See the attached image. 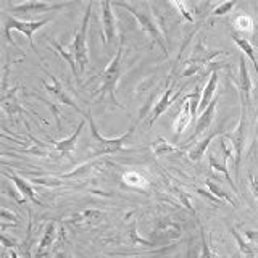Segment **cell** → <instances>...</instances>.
I'll return each instance as SVG.
<instances>
[{
  "label": "cell",
  "instance_id": "6da1fadb",
  "mask_svg": "<svg viewBox=\"0 0 258 258\" xmlns=\"http://www.w3.org/2000/svg\"><path fill=\"white\" fill-rule=\"evenodd\" d=\"M113 7H121L127 10L131 13L134 18L137 20V23L141 24L142 31L147 34L153 44H157L161 52L165 53V56H169V50H168V45H166V39H165V34L161 32L160 26L157 20L152 16V12H150V4H129V2H115Z\"/></svg>",
  "mask_w": 258,
  "mask_h": 258
},
{
  "label": "cell",
  "instance_id": "7a4b0ae2",
  "mask_svg": "<svg viewBox=\"0 0 258 258\" xmlns=\"http://www.w3.org/2000/svg\"><path fill=\"white\" fill-rule=\"evenodd\" d=\"M84 119L91 126V136H92V153L94 157H100V155H108V153H116V152H123L127 150L126 144L131 139V136L134 134V129L137 126V121L127 129L124 134H121L119 137H115V139H108V137H103L99 129H97L95 123H94V118L91 113H84Z\"/></svg>",
  "mask_w": 258,
  "mask_h": 258
},
{
  "label": "cell",
  "instance_id": "3957f363",
  "mask_svg": "<svg viewBox=\"0 0 258 258\" xmlns=\"http://www.w3.org/2000/svg\"><path fill=\"white\" fill-rule=\"evenodd\" d=\"M121 68H123V39L119 40L116 55L113 56V60L107 64V68L100 73L99 78L102 79V83H100L99 89L95 91V95H99L100 100L105 99V95H110L111 102L115 103L116 107L124 110V107L116 99V84L121 78Z\"/></svg>",
  "mask_w": 258,
  "mask_h": 258
},
{
  "label": "cell",
  "instance_id": "277c9868",
  "mask_svg": "<svg viewBox=\"0 0 258 258\" xmlns=\"http://www.w3.org/2000/svg\"><path fill=\"white\" fill-rule=\"evenodd\" d=\"M53 18H50V16H47V18H42V20H36V21H28V20H18V18H15V16H10V15H5L4 16V34H5V39H7V42L8 44H12L16 50H20L18 45H16L13 40H12V36H10V32L12 31H20L21 34H24L28 37L29 40V45L31 48L34 50V53L40 58V61L44 63V58H42V55L39 53L37 50V47L34 44V39H32V36H34V32L37 29H40L42 26H45L47 23H50Z\"/></svg>",
  "mask_w": 258,
  "mask_h": 258
},
{
  "label": "cell",
  "instance_id": "5b68a950",
  "mask_svg": "<svg viewBox=\"0 0 258 258\" xmlns=\"http://www.w3.org/2000/svg\"><path fill=\"white\" fill-rule=\"evenodd\" d=\"M91 13H92V4H87L83 20H81L79 28L75 32V37H73V42L68 44L70 50L75 55L79 75H83L86 71L89 60H91L89 58V45H87V29H89V21H91Z\"/></svg>",
  "mask_w": 258,
  "mask_h": 258
},
{
  "label": "cell",
  "instance_id": "8992f818",
  "mask_svg": "<svg viewBox=\"0 0 258 258\" xmlns=\"http://www.w3.org/2000/svg\"><path fill=\"white\" fill-rule=\"evenodd\" d=\"M75 2H44V0H26L21 4H10V10L21 15H37L47 12H56L67 8Z\"/></svg>",
  "mask_w": 258,
  "mask_h": 258
},
{
  "label": "cell",
  "instance_id": "52a82bcc",
  "mask_svg": "<svg viewBox=\"0 0 258 258\" xmlns=\"http://www.w3.org/2000/svg\"><path fill=\"white\" fill-rule=\"evenodd\" d=\"M226 136L231 139V142L234 145V150H236V161H234V166H236V171H239V166L242 161V153H244V147H245V137H247V105L245 103L240 105V119H239L237 127L234 129V133H226Z\"/></svg>",
  "mask_w": 258,
  "mask_h": 258
},
{
  "label": "cell",
  "instance_id": "ba28073f",
  "mask_svg": "<svg viewBox=\"0 0 258 258\" xmlns=\"http://www.w3.org/2000/svg\"><path fill=\"white\" fill-rule=\"evenodd\" d=\"M44 68V67H42ZM44 71L47 73V76L52 79V84H48V83H45L44 86H45V91L50 94L53 99L56 100V102H60V103H63V105H68V107H71L75 111H78V113H81V115H84V110H81L78 105L75 103V100L71 99V97L68 95V92L64 91V87H63V84H61V81L58 79V78H55L50 71H47L45 68H44Z\"/></svg>",
  "mask_w": 258,
  "mask_h": 258
},
{
  "label": "cell",
  "instance_id": "9c48e42d",
  "mask_svg": "<svg viewBox=\"0 0 258 258\" xmlns=\"http://www.w3.org/2000/svg\"><path fill=\"white\" fill-rule=\"evenodd\" d=\"M100 13H102V31H103V44L113 42V39L116 36V18L113 13V4L105 0L100 2Z\"/></svg>",
  "mask_w": 258,
  "mask_h": 258
},
{
  "label": "cell",
  "instance_id": "30bf717a",
  "mask_svg": "<svg viewBox=\"0 0 258 258\" xmlns=\"http://www.w3.org/2000/svg\"><path fill=\"white\" fill-rule=\"evenodd\" d=\"M182 94V89H179V91H176V81H173L171 84H169L166 87V91L163 92V95L160 97V100L155 103V107H153L152 110V115H150V124L153 123V121H157L163 113L171 107V105L179 99Z\"/></svg>",
  "mask_w": 258,
  "mask_h": 258
},
{
  "label": "cell",
  "instance_id": "8fae6325",
  "mask_svg": "<svg viewBox=\"0 0 258 258\" xmlns=\"http://www.w3.org/2000/svg\"><path fill=\"white\" fill-rule=\"evenodd\" d=\"M252 92H253V83H252V78H250L247 61L244 56H240V60H239V94H240V102L245 103L247 107L252 105Z\"/></svg>",
  "mask_w": 258,
  "mask_h": 258
},
{
  "label": "cell",
  "instance_id": "7c38bea8",
  "mask_svg": "<svg viewBox=\"0 0 258 258\" xmlns=\"http://www.w3.org/2000/svg\"><path fill=\"white\" fill-rule=\"evenodd\" d=\"M218 102H220V97H215L213 102L208 105V108L204 113H200V116L197 118V123H196V131L192 133V136L189 137V141L185 142V144L190 145L192 141H196L200 134H204L205 131H208V127H210V124H212V121L215 118V111H216Z\"/></svg>",
  "mask_w": 258,
  "mask_h": 258
},
{
  "label": "cell",
  "instance_id": "4fadbf2b",
  "mask_svg": "<svg viewBox=\"0 0 258 258\" xmlns=\"http://www.w3.org/2000/svg\"><path fill=\"white\" fill-rule=\"evenodd\" d=\"M226 52L223 50H208V48L204 45V42H197V45L194 47L192 55L187 63H196V64H202V67H208V64L213 63V58L220 55H224Z\"/></svg>",
  "mask_w": 258,
  "mask_h": 258
},
{
  "label": "cell",
  "instance_id": "5bb4252c",
  "mask_svg": "<svg viewBox=\"0 0 258 258\" xmlns=\"http://www.w3.org/2000/svg\"><path fill=\"white\" fill-rule=\"evenodd\" d=\"M105 218V215L102 212L95 208H86V210H81L76 215L70 216L67 223L70 224H75V226H89V224H95V223H100Z\"/></svg>",
  "mask_w": 258,
  "mask_h": 258
},
{
  "label": "cell",
  "instance_id": "9a60e30c",
  "mask_svg": "<svg viewBox=\"0 0 258 258\" xmlns=\"http://www.w3.org/2000/svg\"><path fill=\"white\" fill-rule=\"evenodd\" d=\"M220 134H224V129L223 127H218V129H215L213 133H208L204 139H202L200 142H197L196 145H194L192 149H189V160L190 161H200L202 158H204V155L207 153V149H208V145H210V142H212L216 136H220Z\"/></svg>",
  "mask_w": 258,
  "mask_h": 258
},
{
  "label": "cell",
  "instance_id": "2e32d148",
  "mask_svg": "<svg viewBox=\"0 0 258 258\" xmlns=\"http://www.w3.org/2000/svg\"><path fill=\"white\" fill-rule=\"evenodd\" d=\"M84 126H86V119L79 121V124H78V127L75 129V133H73L71 136H68L67 139H61V141H58V142H55V144H53L55 150L58 152L60 155H68V153L75 152L76 144H78V139H79L81 133H83Z\"/></svg>",
  "mask_w": 258,
  "mask_h": 258
},
{
  "label": "cell",
  "instance_id": "e0dca14e",
  "mask_svg": "<svg viewBox=\"0 0 258 258\" xmlns=\"http://www.w3.org/2000/svg\"><path fill=\"white\" fill-rule=\"evenodd\" d=\"M218 79H220V73H218V70L212 71V75H210V79L208 83L205 84L204 91H202V99H200V105H199V110L204 113L208 105L213 102L215 99V91H216V86H218Z\"/></svg>",
  "mask_w": 258,
  "mask_h": 258
},
{
  "label": "cell",
  "instance_id": "ac0fdd59",
  "mask_svg": "<svg viewBox=\"0 0 258 258\" xmlns=\"http://www.w3.org/2000/svg\"><path fill=\"white\" fill-rule=\"evenodd\" d=\"M194 121V116H192V107H190V99H189V95L184 99V105H182V108L179 111V116L176 118L174 121V134L176 136H179L182 134L185 129H187V126Z\"/></svg>",
  "mask_w": 258,
  "mask_h": 258
},
{
  "label": "cell",
  "instance_id": "d6986e66",
  "mask_svg": "<svg viewBox=\"0 0 258 258\" xmlns=\"http://www.w3.org/2000/svg\"><path fill=\"white\" fill-rule=\"evenodd\" d=\"M8 179H10L15 185H16V189H18V192L21 194V199H24V200H31L32 204H40L39 202V199L36 197V192H34V189L31 187L29 185V182L26 181V179H23V177H20V176H16V174H10V173H4Z\"/></svg>",
  "mask_w": 258,
  "mask_h": 258
},
{
  "label": "cell",
  "instance_id": "ffe728a7",
  "mask_svg": "<svg viewBox=\"0 0 258 258\" xmlns=\"http://www.w3.org/2000/svg\"><path fill=\"white\" fill-rule=\"evenodd\" d=\"M182 229L177 226L176 223H165L158 226V228L153 231V237H152V244L153 242H160V240H166V239H173V237H179Z\"/></svg>",
  "mask_w": 258,
  "mask_h": 258
},
{
  "label": "cell",
  "instance_id": "44dd1931",
  "mask_svg": "<svg viewBox=\"0 0 258 258\" xmlns=\"http://www.w3.org/2000/svg\"><path fill=\"white\" fill-rule=\"evenodd\" d=\"M50 45L55 48V52L58 53L61 58L67 61L70 64V68H71V73H73V76H75L76 79L79 78V71H78V67H76V60H75V55H73V52L70 50V47L68 45H63L60 44L56 39H50Z\"/></svg>",
  "mask_w": 258,
  "mask_h": 258
},
{
  "label": "cell",
  "instance_id": "7402d4cb",
  "mask_svg": "<svg viewBox=\"0 0 258 258\" xmlns=\"http://www.w3.org/2000/svg\"><path fill=\"white\" fill-rule=\"evenodd\" d=\"M56 236H58V232H56V224L55 223L47 224V228L44 231V236H42V240L39 242L36 258H40V256L48 252V248H50V245L55 242Z\"/></svg>",
  "mask_w": 258,
  "mask_h": 258
},
{
  "label": "cell",
  "instance_id": "603a6c76",
  "mask_svg": "<svg viewBox=\"0 0 258 258\" xmlns=\"http://www.w3.org/2000/svg\"><path fill=\"white\" fill-rule=\"evenodd\" d=\"M189 147H190L189 144H184L182 147H181V145H174V144H171V142H168V141L165 139V137L158 136L157 142L152 145V150H153V153H155V155L161 157V155H166V153H174V152L187 150Z\"/></svg>",
  "mask_w": 258,
  "mask_h": 258
},
{
  "label": "cell",
  "instance_id": "cb8c5ba5",
  "mask_svg": "<svg viewBox=\"0 0 258 258\" xmlns=\"http://www.w3.org/2000/svg\"><path fill=\"white\" fill-rule=\"evenodd\" d=\"M232 40L236 42V45L240 48V50L248 56L250 61L253 63V68H255L256 76H258V60H256V55H255V48H253L252 44H250V40L245 39V37H242V36H237V34H232Z\"/></svg>",
  "mask_w": 258,
  "mask_h": 258
},
{
  "label": "cell",
  "instance_id": "d4e9b609",
  "mask_svg": "<svg viewBox=\"0 0 258 258\" xmlns=\"http://www.w3.org/2000/svg\"><path fill=\"white\" fill-rule=\"evenodd\" d=\"M208 163H210V168L213 169V171H218V173H221L224 177H226V181H228V184L232 187V190L236 192V194H239V189H237V185H236V182L232 181V177H231V174H229V168H228V165H220L216 161V158L212 155V153H208Z\"/></svg>",
  "mask_w": 258,
  "mask_h": 258
},
{
  "label": "cell",
  "instance_id": "484cf974",
  "mask_svg": "<svg viewBox=\"0 0 258 258\" xmlns=\"http://www.w3.org/2000/svg\"><path fill=\"white\" fill-rule=\"evenodd\" d=\"M123 181H124V184L129 185V187H136V189H147L149 187V181L137 171L124 173L123 174Z\"/></svg>",
  "mask_w": 258,
  "mask_h": 258
},
{
  "label": "cell",
  "instance_id": "4316f807",
  "mask_svg": "<svg viewBox=\"0 0 258 258\" xmlns=\"http://www.w3.org/2000/svg\"><path fill=\"white\" fill-rule=\"evenodd\" d=\"M205 185H207V189H208V192L210 194H213V196L218 199V200H223V202H226V204H229V205H232V207H236L237 204H236V200H234L229 194H226L220 185H218L216 182H213L212 179H207L205 181Z\"/></svg>",
  "mask_w": 258,
  "mask_h": 258
},
{
  "label": "cell",
  "instance_id": "83f0119b",
  "mask_svg": "<svg viewBox=\"0 0 258 258\" xmlns=\"http://www.w3.org/2000/svg\"><path fill=\"white\" fill-rule=\"evenodd\" d=\"M231 232H232L234 239H236V242H237V247H239V250H240V253H242V255H245V258H255V252H253L252 245L247 244L245 239L242 237L240 234L236 231V228H231Z\"/></svg>",
  "mask_w": 258,
  "mask_h": 258
},
{
  "label": "cell",
  "instance_id": "f1b7e54d",
  "mask_svg": "<svg viewBox=\"0 0 258 258\" xmlns=\"http://www.w3.org/2000/svg\"><path fill=\"white\" fill-rule=\"evenodd\" d=\"M234 26H236L237 31L242 32H252L253 31V20L247 15H240L234 20Z\"/></svg>",
  "mask_w": 258,
  "mask_h": 258
},
{
  "label": "cell",
  "instance_id": "f546056e",
  "mask_svg": "<svg viewBox=\"0 0 258 258\" xmlns=\"http://www.w3.org/2000/svg\"><path fill=\"white\" fill-rule=\"evenodd\" d=\"M237 5L236 0H231V2H221V4H216L213 7V10L210 12L213 16H221V15H226V13H229L234 7Z\"/></svg>",
  "mask_w": 258,
  "mask_h": 258
},
{
  "label": "cell",
  "instance_id": "4dcf8cb0",
  "mask_svg": "<svg viewBox=\"0 0 258 258\" xmlns=\"http://www.w3.org/2000/svg\"><path fill=\"white\" fill-rule=\"evenodd\" d=\"M171 5L173 7H176L177 8V10H179V13L184 16V18L185 20H187L189 23H194V15H192V12L190 10H187V5H185V4H179V2H171Z\"/></svg>",
  "mask_w": 258,
  "mask_h": 258
},
{
  "label": "cell",
  "instance_id": "1f68e13d",
  "mask_svg": "<svg viewBox=\"0 0 258 258\" xmlns=\"http://www.w3.org/2000/svg\"><path fill=\"white\" fill-rule=\"evenodd\" d=\"M200 68H204L202 64H196V63H185V70L181 73V78H190L196 73L200 71Z\"/></svg>",
  "mask_w": 258,
  "mask_h": 258
},
{
  "label": "cell",
  "instance_id": "d6a6232c",
  "mask_svg": "<svg viewBox=\"0 0 258 258\" xmlns=\"http://www.w3.org/2000/svg\"><path fill=\"white\" fill-rule=\"evenodd\" d=\"M173 190L176 192V196L181 199L182 204H184L185 207H187V208L190 210V212H194V207L190 205V200H189V196H187V194H185L184 190H181L179 187H176V185H173Z\"/></svg>",
  "mask_w": 258,
  "mask_h": 258
},
{
  "label": "cell",
  "instance_id": "836d02e7",
  "mask_svg": "<svg viewBox=\"0 0 258 258\" xmlns=\"http://www.w3.org/2000/svg\"><path fill=\"white\" fill-rule=\"evenodd\" d=\"M200 231H202V245H204V252H202V258H215L210 252V248L207 245V240H205V234H204V228L200 226Z\"/></svg>",
  "mask_w": 258,
  "mask_h": 258
},
{
  "label": "cell",
  "instance_id": "e575fe53",
  "mask_svg": "<svg viewBox=\"0 0 258 258\" xmlns=\"http://www.w3.org/2000/svg\"><path fill=\"white\" fill-rule=\"evenodd\" d=\"M244 236L248 239V242H252V244L258 245V231H255V229H245Z\"/></svg>",
  "mask_w": 258,
  "mask_h": 258
},
{
  "label": "cell",
  "instance_id": "d590c367",
  "mask_svg": "<svg viewBox=\"0 0 258 258\" xmlns=\"http://www.w3.org/2000/svg\"><path fill=\"white\" fill-rule=\"evenodd\" d=\"M2 220H4V223H5V221L16 223V221H18V216L13 215L12 212H8V208H2Z\"/></svg>",
  "mask_w": 258,
  "mask_h": 258
},
{
  "label": "cell",
  "instance_id": "8d00e7d4",
  "mask_svg": "<svg viewBox=\"0 0 258 258\" xmlns=\"http://www.w3.org/2000/svg\"><path fill=\"white\" fill-rule=\"evenodd\" d=\"M250 190H252L253 197L258 202V179H256V177H253L252 174H250Z\"/></svg>",
  "mask_w": 258,
  "mask_h": 258
},
{
  "label": "cell",
  "instance_id": "74e56055",
  "mask_svg": "<svg viewBox=\"0 0 258 258\" xmlns=\"http://www.w3.org/2000/svg\"><path fill=\"white\" fill-rule=\"evenodd\" d=\"M10 258H20V256H18V253L15 252V250H10Z\"/></svg>",
  "mask_w": 258,
  "mask_h": 258
},
{
  "label": "cell",
  "instance_id": "f35d334b",
  "mask_svg": "<svg viewBox=\"0 0 258 258\" xmlns=\"http://www.w3.org/2000/svg\"><path fill=\"white\" fill-rule=\"evenodd\" d=\"M55 258H67V255H64V253H58Z\"/></svg>",
  "mask_w": 258,
  "mask_h": 258
}]
</instances>
